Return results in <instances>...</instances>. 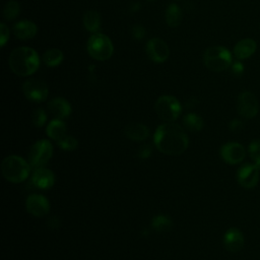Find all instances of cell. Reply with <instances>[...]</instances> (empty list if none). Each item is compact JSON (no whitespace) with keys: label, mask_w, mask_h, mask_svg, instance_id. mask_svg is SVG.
<instances>
[{"label":"cell","mask_w":260,"mask_h":260,"mask_svg":"<svg viewBox=\"0 0 260 260\" xmlns=\"http://www.w3.org/2000/svg\"><path fill=\"white\" fill-rule=\"evenodd\" d=\"M153 142L160 152L177 156L185 152L189 145V138L185 130L174 122H166L159 125L153 135Z\"/></svg>","instance_id":"1"},{"label":"cell","mask_w":260,"mask_h":260,"mask_svg":"<svg viewBox=\"0 0 260 260\" xmlns=\"http://www.w3.org/2000/svg\"><path fill=\"white\" fill-rule=\"evenodd\" d=\"M8 64L13 73L25 77L31 75L39 69L40 57L29 47H18L10 53Z\"/></svg>","instance_id":"2"},{"label":"cell","mask_w":260,"mask_h":260,"mask_svg":"<svg viewBox=\"0 0 260 260\" xmlns=\"http://www.w3.org/2000/svg\"><path fill=\"white\" fill-rule=\"evenodd\" d=\"M31 166L19 155L11 154L6 156L1 162L3 177L10 183L18 184L27 179L30 174Z\"/></svg>","instance_id":"3"},{"label":"cell","mask_w":260,"mask_h":260,"mask_svg":"<svg viewBox=\"0 0 260 260\" xmlns=\"http://www.w3.org/2000/svg\"><path fill=\"white\" fill-rule=\"evenodd\" d=\"M205 66L213 72H222L232 65V54L222 46H213L205 50L203 55Z\"/></svg>","instance_id":"4"},{"label":"cell","mask_w":260,"mask_h":260,"mask_svg":"<svg viewBox=\"0 0 260 260\" xmlns=\"http://www.w3.org/2000/svg\"><path fill=\"white\" fill-rule=\"evenodd\" d=\"M86 50L90 57L99 61H105L112 57L114 53V46L106 35L96 32L92 34L86 44Z\"/></svg>","instance_id":"5"},{"label":"cell","mask_w":260,"mask_h":260,"mask_svg":"<svg viewBox=\"0 0 260 260\" xmlns=\"http://www.w3.org/2000/svg\"><path fill=\"white\" fill-rule=\"evenodd\" d=\"M154 110L165 122H174L182 113V105L173 95H161L156 100Z\"/></svg>","instance_id":"6"},{"label":"cell","mask_w":260,"mask_h":260,"mask_svg":"<svg viewBox=\"0 0 260 260\" xmlns=\"http://www.w3.org/2000/svg\"><path fill=\"white\" fill-rule=\"evenodd\" d=\"M53 155V145L47 139L36 141L28 152V162L32 169L45 167Z\"/></svg>","instance_id":"7"},{"label":"cell","mask_w":260,"mask_h":260,"mask_svg":"<svg viewBox=\"0 0 260 260\" xmlns=\"http://www.w3.org/2000/svg\"><path fill=\"white\" fill-rule=\"evenodd\" d=\"M237 110L243 118H254L259 112V103L256 95L248 90L242 91L237 99Z\"/></svg>","instance_id":"8"},{"label":"cell","mask_w":260,"mask_h":260,"mask_svg":"<svg viewBox=\"0 0 260 260\" xmlns=\"http://www.w3.org/2000/svg\"><path fill=\"white\" fill-rule=\"evenodd\" d=\"M22 92L27 100L35 103H41L48 98L49 88L44 81L37 78H30L22 84Z\"/></svg>","instance_id":"9"},{"label":"cell","mask_w":260,"mask_h":260,"mask_svg":"<svg viewBox=\"0 0 260 260\" xmlns=\"http://www.w3.org/2000/svg\"><path fill=\"white\" fill-rule=\"evenodd\" d=\"M145 52L149 59L155 63L165 62L170 55V49L168 44L160 38L150 39L146 43Z\"/></svg>","instance_id":"10"},{"label":"cell","mask_w":260,"mask_h":260,"mask_svg":"<svg viewBox=\"0 0 260 260\" xmlns=\"http://www.w3.org/2000/svg\"><path fill=\"white\" fill-rule=\"evenodd\" d=\"M25 208L32 216L43 217L50 211V202L44 195L30 194L25 200Z\"/></svg>","instance_id":"11"},{"label":"cell","mask_w":260,"mask_h":260,"mask_svg":"<svg viewBox=\"0 0 260 260\" xmlns=\"http://www.w3.org/2000/svg\"><path fill=\"white\" fill-rule=\"evenodd\" d=\"M259 169L254 164H244L237 171V181L244 188H254L259 180Z\"/></svg>","instance_id":"12"},{"label":"cell","mask_w":260,"mask_h":260,"mask_svg":"<svg viewBox=\"0 0 260 260\" xmlns=\"http://www.w3.org/2000/svg\"><path fill=\"white\" fill-rule=\"evenodd\" d=\"M220 156L225 162L230 165H237L244 160L246 156V150L242 144L231 141L221 146Z\"/></svg>","instance_id":"13"},{"label":"cell","mask_w":260,"mask_h":260,"mask_svg":"<svg viewBox=\"0 0 260 260\" xmlns=\"http://www.w3.org/2000/svg\"><path fill=\"white\" fill-rule=\"evenodd\" d=\"M31 184L38 189H50L55 184V175L46 167L36 168L31 175Z\"/></svg>","instance_id":"14"},{"label":"cell","mask_w":260,"mask_h":260,"mask_svg":"<svg viewBox=\"0 0 260 260\" xmlns=\"http://www.w3.org/2000/svg\"><path fill=\"white\" fill-rule=\"evenodd\" d=\"M244 235L237 228H230L223 235V246L230 252H239L244 246Z\"/></svg>","instance_id":"15"},{"label":"cell","mask_w":260,"mask_h":260,"mask_svg":"<svg viewBox=\"0 0 260 260\" xmlns=\"http://www.w3.org/2000/svg\"><path fill=\"white\" fill-rule=\"evenodd\" d=\"M50 115L54 119L63 120L71 114V106L70 104L63 98H55L52 99L47 106Z\"/></svg>","instance_id":"16"},{"label":"cell","mask_w":260,"mask_h":260,"mask_svg":"<svg viewBox=\"0 0 260 260\" xmlns=\"http://www.w3.org/2000/svg\"><path fill=\"white\" fill-rule=\"evenodd\" d=\"M123 133L126 138L135 142H142L146 140L150 134L146 125L137 122L127 124L123 130Z\"/></svg>","instance_id":"17"},{"label":"cell","mask_w":260,"mask_h":260,"mask_svg":"<svg viewBox=\"0 0 260 260\" xmlns=\"http://www.w3.org/2000/svg\"><path fill=\"white\" fill-rule=\"evenodd\" d=\"M257 49L256 42L251 38H246L239 41L234 47V55L239 60H244L250 58Z\"/></svg>","instance_id":"18"},{"label":"cell","mask_w":260,"mask_h":260,"mask_svg":"<svg viewBox=\"0 0 260 260\" xmlns=\"http://www.w3.org/2000/svg\"><path fill=\"white\" fill-rule=\"evenodd\" d=\"M12 30L17 39L28 40L37 35L38 27L36 23L30 20H20L13 25Z\"/></svg>","instance_id":"19"},{"label":"cell","mask_w":260,"mask_h":260,"mask_svg":"<svg viewBox=\"0 0 260 260\" xmlns=\"http://www.w3.org/2000/svg\"><path fill=\"white\" fill-rule=\"evenodd\" d=\"M47 135L54 141H59L67 135V127L63 120L53 119L46 128Z\"/></svg>","instance_id":"20"},{"label":"cell","mask_w":260,"mask_h":260,"mask_svg":"<svg viewBox=\"0 0 260 260\" xmlns=\"http://www.w3.org/2000/svg\"><path fill=\"white\" fill-rule=\"evenodd\" d=\"M85 29L89 32L96 34L101 27V16L100 13L94 10L86 11L82 19Z\"/></svg>","instance_id":"21"},{"label":"cell","mask_w":260,"mask_h":260,"mask_svg":"<svg viewBox=\"0 0 260 260\" xmlns=\"http://www.w3.org/2000/svg\"><path fill=\"white\" fill-rule=\"evenodd\" d=\"M64 59V55L61 50L56 48L48 49L44 52L42 56V60L48 67H57L62 63Z\"/></svg>","instance_id":"22"},{"label":"cell","mask_w":260,"mask_h":260,"mask_svg":"<svg viewBox=\"0 0 260 260\" xmlns=\"http://www.w3.org/2000/svg\"><path fill=\"white\" fill-rule=\"evenodd\" d=\"M182 20V11L181 8L175 4H169L166 9V21L169 26L176 27L180 25Z\"/></svg>","instance_id":"23"},{"label":"cell","mask_w":260,"mask_h":260,"mask_svg":"<svg viewBox=\"0 0 260 260\" xmlns=\"http://www.w3.org/2000/svg\"><path fill=\"white\" fill-rule=\"evenodd\" d=\"M183 125L190 132H198L203 128L204 122L203 119L198 114L189 113L184 116Z\"/></svg>","instance_id":"24"},{"label":"cell","mask_w":260,"mask_h":260,"mask_svg":"<svg viewBox=\"0 0 260 260\" xmlns=\"http://www.w3.org/2000/svg\"><path fill=\"white\" fill-rule=\"evenodd\" d=\"M151 229L161 233V232H167L172 228V220L170 217H168L165 214H157L152 217L150 221Z\"/></svg>","instance_id":"25"},{"label":"cell","mask_w":260,"mask_h":260,"mask_svg":"<svg viewBox=\"0 0 260 260\" xmlns=\"http://www.w3.org/2000/svg\"><path fill=\"white\" fill-rule=\"evenodd\" d=\"M20 13V5L15 0H9L6 2L3 8V17L6 20L15 19Z\"/></svg>","instance_id":"26"},{"label":"cell","mask_w":260,"mask_h":260,"mask_svg":"<svg viewBox=\"0 0 260 260\" xmlns=\"http://www.w3.org/2000/svg\"><path fill=\"white\" fill-rule=\"evenodd\" d=\"M248 152L253 164L260 170V139H253L250 142Z\"/></svg>","instance_id":"27"},{"label":"cell","mask_w":260,"mask_h":260,"mask_svg":"<svg viewBox=\"0 0 260 260\" xmlns=\"http://www.w3.org/2000/svg\"><path fill=\"white\" fill-rule=\"evenodd\" d=\"M57 144L62 150L74 151L78 147V140L75 137L67 134L61 140L57 141Z\"/></svg>","instance_id":"28"},{"label":"cell","mask_w":260,"mask_h":260,"mask_svg":"<svg viewBox=\"0 0 260 260\" xmlns=\"http://www.w3.org/2000/svg\"><path fill=\"white\" fill-rule=\"evenodd\" d=\"M47 122V113L42 108H37L31 114V123L35 127L41 128Z\"/></svg>","instance_id":"29"},{"label":"cell","mask_w":260,"mask_h":260,"mask_svg":"<svg viewBox=\"0 0 260 260\" xmlns=\"http://www.w3.org/2000/svg\"><path fill=\"white\" fill-rule=\"evenodd\" d=\"M152 153V148L149 144H143L141 145L136 152V156L140 159H147L150 157Z\"/></svg>","instance_id":"30"},{"label":"cell","mask_w":260,"mask_h":260,"mask_svg":"<svg viewBox=\"0 0 260 260\" xmlns=\"http://www.w3.org/2000/svg\"><path fill=\"white\" fill-rule=\"evenodd\" d=\"M132 36H133V38L135 39V40H138V41H140V40H142L144 37H145V34H146V30H145V28L142 26V25H140V24H135L133 27H132Z\"/></svg>","instance_id":"31"},{"label":"cell","mask_w":260,"mask_h":260,"mask_svg":"<svg viewBox=\"0 0 260 260\" xmlns=\"http://www.w3.org/2000/svg\"><path fill=\"white\" fill-rule=\"evenodd\" d=\"M231 72H232V74L234 75V76H236V77H240V76H242V74L244 73V70H245V68H244V64L242 63V62H235V63H233L232 65H231Z\"/></svg>","instance_id":"32"},{"label":"cell","mask_w":260,"mask_h":260,"mask_svg":"<svg viewBox=\"0 0 260 260\" xmlns=\"http://www.w3.org/2000/svg\"><path fill=\"white\" fill-rule=\"evenodd\" d=\"M0 32H1L0 45H1V47H3L7 43L8 39H9V29L6 26V24L3 23V22L0 24Z\"/></svg>","instance_id":"33"},{"label":"cell","mask_w":260,"mask_h":260,"mask_svg":"<svg viewBox=\"0 0 260 260\" xmlns=\"http://www.w3.org/2000/svg\"><path fill=\"white\" fill-rule=\"evenodd\" d=\"M244 128V123L240 119H233L229 123V129L232 132H239Z\"/></svg>","instance_id":"34"},{"label":"cell","mask_w":260,"mask_h":260,"mask_svg":"<svg viewBox=\"0 0 260 260\" xmlns=\"http://www.w3.org/2000/svg\"><path fill=\"white\" fill-rule=\"evenodd\" d=\"M47 224L50 229L52 230H56V229H59L60 225H61V219L57 216V215H53V216H50L47 220Z\"/></svg>","instance_id":"35"},{"label":"cell","mask_w":260,"mask_h":260,"mask_svg":"<svg viewBox=\"0 0 260 260\" xmlns=\"http://www.w3.org/2000/svg\"><path fill=\"white\" fill-rule=\"evenodd\" d=\"M198 104V100L196 98H190L187 102H186V107L188 108H193V107H196V105Z\"/></svg>","instance_id":"36"},{"label":"cell","mask_w":260,"mask_h":260,"mask_svg":"<svg viewBox=\"0 0 260 260\" xmlns=\"http://www.w3.org/2000/svg\"><path fill=\"white\" fill-rule=\"evenodd\" d=\"M140 9V3H133L131 5V8H130V11L131 12H136Z\"/></svg>","instance_id":"37"},{"label":"cell","mask_w":260,"mask_h":260,"mask_svg":"<svg viewBox=\"0 0 260 260\" xmlns=\"http://www.w3.org/2000/svg\"><path fill=\"white\" fill-rule=\"evenodd\" d=\"M146 1H148V2H152V1H155V0H146Z\"/></svg>","instance_id":"38"}]
</instances>
